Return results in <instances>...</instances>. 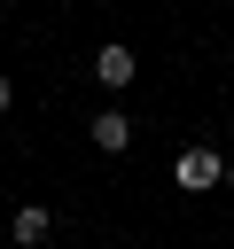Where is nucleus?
Listing matches in <instances>:
<instances>
[{
    "mask_svg": "<svg viewBox=\"0 0 234 249\" xmlns=\"http://www.w3.org/2000/svg\"><path fill=\"white\" fill-rule=\"evenodd\" d=\"M8 101H16V86H8V70H0V109H8Z\"/></svg>",
    "mask_w": 234,
    "mask_h": 249,
    "instance_id": "obj_5",
    "label": "nucleus"
},
{
    "mask_svg": "<svg viewBox=\"0 0 234 249\" xmlns=\"http://www.w3.org/2000/svg\"><path fill=\"white\" fill-rule=\"evenodd\" d=\"M226 187H234V163H226Z\"/></svg>",
    "mask_w": 234,
    "mask_h": 249,
    "instance_id": "obj_6",
    "label": "nucleus"
},
{
    "mask_svg": "<svg viewBox=\"0 0 234 249\" xmlns=\"http://www.w3.org/2000/svg\"><path fill=\"white\" fill-rule=\"evenodd\" d=\"M172 171H179V187H187V195H203V187H218V179H226V163H218L211 148H187Z\"/></svg>",
    "mask_w": 234,
    "mask_h": 249,
    "instance_id": "obj_1",
    "label": "nucleus"
},
{
    "mask_svg": "<svg viewBox=\"0 0 234 249\" xmlns=\"http://www.w3.org/2000/svg\"><path fill=\"white\" fill-rule=\"evenodd\" d=\"M86 132H94V148H101V156H125V140H133V117H125V109H101Z\"/></svg>",
    "mask_w": 234,
    "mask_h": 249,
    "instance_id": "obj_3",
    "label": "nucleus"
},
{
    "mask_svg": "<svg viewBox=\"0 0 234 249\" xmlns=\"http://www.w3.org/2000/svg\"><path fill=\"white\" fill-rule=\"evenodd\" d=\"M16 241H23V249H39V241H47V210H39V202H23V210H16Z\"/></svg>",
    "mask_w": 234,
    "mask_h": 249,
    "instance_id": "obj_4",
    "label": "nucleus"
},
{
    "mask_svg": "<svg viewBox=\"0 0 234 249\" xmlns=\"http://www.w3.org/2000/svg\"><path fill=\"white\" fill-rule=\"evenodd\" d=\"M133 70H140V62H133V47H117V39L94 54V78H101L109 93H117V86H133Z\"/></svg>",
    "mask_w": 234,
    "mask_h": 249,
    "instance_id": "obj_2",
    "label": "nucleus"
}]
</instances>
